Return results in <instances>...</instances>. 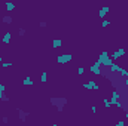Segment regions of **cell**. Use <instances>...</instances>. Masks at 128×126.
<instances>
[{"label": "cell", "instance_id": "20", "mask_svg": "<svg viewBox=\"0 0 128 126\" xmlns=\"http://www.w3.org/2000/svg\"><path fill=\"white\" fill-rule=\"evenodd\" d=\"M103 102H104V107H106L107 110H110V108H112V102H110V99L104 98V99H103Z\"/></svg>", "mask_w": 128, "mask_h": 126}, {"label": "cell", "instance_id": "3", "mask_svg": "<svg viewBox=\"0 0 128 126\" xmlns=\"http://www.w3.org/2000/svg\"><path fill=\"white\" fill-rule=\"evenodd\" d=\"M72 60H73L72 54H61V55L57 57V63L58 64H67V63H70Z\"/></svg>", "mask_w": 128, "mask_h": 126}, {"label": "cell", "instance_id": "30", "mask_svg": "<svg viewBox=\"0 0 128 126\" xmlns=\"http://www.w3.org/2000/svg\"><path fill=\"white\" fill-rule=\"evenodd\" d=\"M0 61H3V57H2V55H0Z\"/></svg>", "mask_w": 128, "mask_h": 126}, {"label": "cell", "instance_id": "8", "mask_svg": "<svg viewBox=\"0 0 128 126\" xmlns=\"http://www.w3.org/2000/svg\"><path fill=\"white\" fill-rule=\"evenodd\" d=\"M127 54V51L124 49V48H119L118 51H115L113 54H112V60H119V58H122V55H125Z\"/></svg>", "mask_w": 128, "mask_h": 126}, {"label": "cell", "instance_id": "6", "mask_svg": "<svg viewBox=\"0 0 128 126\" xmlns=\"http://www.w3.org/2000/svg\"><path fill=\"white\" fill-rule=\"evenodd\" d=\"M90 70H91V73H92V74H96V76H103L101 65L97 63V61H96V64H92V65H91V68H90Z\"/></svg>", "mask_w": 128, "mask_h": 126}, {"label": "cell", "instance_id": "26", "mask_svg": "<svg viewBox=\"0 0 128 126\" xmlns=\"http://www.w3.org/2000/svg\"><path fill=\"white\" fill-rule=\"evenodd\" d=\"M4 91H6V86H4V85H2V83H0V94H3V92H4Z\"/></svg>", "mask_w": 128, "mask_h": 126}, {"label": "cell", "instance_id": "29", "mask_svg": "<svg viewBox=\"0 0 128 126\" xmlns=\"http://www.w3.org/2000/svg\"><path fill=\"white\" fill-rule=\"evenodd\" d=\"M124 83H125V86L128 88V79H125V82H124Z\"/></svg>", "mask_w": 128, "mask_h": 126}, {"label": "cell", "instance_id": "5", "mask_svg": "<svg viewBox=\"0 0 128 126\" xmlns=\"http://www.w3.org/2000/svg\"><path fill=\"white\" fill-rule=\"evenodd\" d=\"M84 88H85V89H88V91H98V89H100V86L97 85L94 80H90V82L84 83Z\"/></svg>", "mask_w": 128, "mask_h": 126}, {"label": "cell", "instance_id": "13", "mask_svg": "<svg viewBox=\"0 0 128 126\" xmlns=\"http://www.w3.org/2000/svg\"><path fill=\"white\" fill-rule=\"evenodd\" d=\"M22 85H24V86H33V85H34V82H33V79L30 77V76H27V77L22 80Z\"/></svg>", "mask_w": 128, "mask_h": 126}, {"label": "cell", "instance_id": "16", "mask_svg": "<svg viewBox=\"0 0 128 126\" xmlns=\"http://www.w3.org/2000/svg\"><path fill=\"white\" fill-rule=\"evenodd\" d=\"M40 82H42V83H46V82H48V73H46V71H42V74H40Z\"/></svg>", "mask_w": 128, "mask_h": 126}, {"label": "cell", "instance_id": "18", "mask_svg": "<svg viewBox=\"0 0 128 126\" xmlns=\"http://www.w3.org/2000/svg\"><path fill=\"white\" fill-rule=\"evenodd\" d=\"M112 25V21H109V19H103L101 21V27L103 28H107V27H110Z\"/></svg>", "mask_w": 128, "mask_h": 126}, {"label": "cell", "instance_id": "7", "mask_svg": "<svg viewBox=\"0 0 128 126\" xmlns=\"http://www.w3.org/2000/svg\"><path fill=\"white\" fill-rule=\"evenodd\" d=\"M119 101H121V94H119L118 91H112V96H110V102H112V105H116Z\"/></svg>", "mask_w": 128, "mask_h": 126}, {"label": "cell", "instance_id": "23", "mask_svg": "<svg viewBox=\"0 0 128 126\" xmlns=\"http://www.w3.org/2000/svg\"><path fill=\"white\" fill-rule=\"evenodd\" d=\"M78 74H79V76H84V74H85V68H84V67H79V68H78Z\"/></svg>", "mask_w": 128, "mask_h": 126}, {"label": "cell", "instance_id": "14", "mask_svg": "<svg viewBox=\"0 0 128 126\" xmlns=\"http://www.w3.org/2000/svg\"><path fill=\"white\" fill-rule=\"evenodd\" d=\"M107 68H109V70H110V71H112V73H113V71H115V73H118V71H119V68H121V67H119V65H118V64L112 63V65H110V67H107Z\"/></svg>", "mask_w": 128, "mask_h": 126}, {"label": "cell", "instance_id": "22", "mask_svg": "<svg viewBox=\"0 0 128 126\" xmlns=\"http://www.w3.org/2000/svg\"><path fill=\"white\" fill-rule=\"evenodd\" d=\"M14 63H4V61H2V67L3 68H9V67H12Z\"/></svg>", "mask_w": 128, "mask_h": 126}, {"label": "cell", "instance_id": "12", "mask_svg": "<svg viewBox=\"0 0 128 126\" xmlns=\"http://www.w3.org/2000/svg\"><path fill=\"white\" fill-rule=\"evenodd\" d=\"M61 46H63V40H61V39H54V40H52V48H54V49L61 48Z\"/></svg>", "mask_w": 128, "mask_h": 126}, {"label": "cell", "instance_id": "2", "mask_svg": "<svg viewBox=\"0 0 128 126\" xmlns=\"http://www.w3.org/2000/svg\"><path fill=\"white\" fill-rule=\"evenodd\" d=\"M97 63L100 64V65H103V67H110L112 63H113V60H110V57H109V52H107V51H103V52L100 54V57H98Z\"/></svg>", "mask_w": 128, "mask_h": 126}, {"label": "cell", "instance_id": "9", "mask_svg": "<svg viewBox=\"0 0 128 126\" xmlns=\"http://www.w3.org/2000/svg\"><path fill=\"white\" fill-rule=\"evenodd\" d=\"M110 12V7L109 6H103L101 9H100V12H98V16H100V19H104L106 18V15Z\"/></svg>", "mask_w": 128, "mask_h": 126}, {"label": "cell", "instance_id": "27", "mask_svg": "<svg viewBox=\"0 0 128 126\" xmlns=\"http://www.w3.org/2000/svg\"><path fill=\"white\" fill-rule=\"evenodd\" d=\"M91 111H92L94 114H97V107H96V105H92V107H91Z\"/></svg>", "mask_w": 128, "mask_h": 126}, {"label": "cell", "instance_id": "15", "mask_svg": "<svg viewBox=\"0 0 128 126\" xmlns=\"http://www.w3.org/2000/svg\"><path fill=\"white\" fill-rule=\"evenodd\" d=\"M3 24H12L14 22V18L12 16H9V15H6V16H3Z\"/></svg>", "mask_w": 128, "mask_h": 126}, {"label": "cell", "instance_id": "11", "mask_svg": "<svg viewBox=\"0 0 128 126\" xmlns=\"http://www.w3.org/2000/svg\"><path fill=\"white\" fill-rule=\"evenodd\" d=\"M4 9L9 10V12H12V10L16 9V4H15L14 1H6V3H4Z\"/></svg>", "mask_w": 128, "mask_h": 126}, {"label": "cell", "instance_id": "1", "mask_svg": "<svg viewBox=\"0 0 128 126\" xmlns=\"http://www.w3.org/2000/svg\"><path fill=\"white\" fill-rule=\"evenodd\" d=\"M51 104L57 108L58 113H63L64 107L67 104V98H64V96H52L51 98Z\"/></svg>", "mask_w": 128, "mask_h": 126}, {"label": "cell", "instance_id": "24", "mask_svg": "<svg viewBox=\"0 0 128 126\" xmlns=\"http://www.w3.org/2000/svg\"><path fill=\"white\" fill-rule=\"evenodd\" d=\"M39 25H40L42 28H46V27H48V22H46V21H40V22H39Z\"/></svg>", "mask_w": 128, "mask_h": 126}, {"label": "cell", "instance_id": "10", "mask_svg": "<svg viewBox=\"0 0 128 126\" xmlns=\"http://www.w3.org/2000/svg\"><path fill=\"white\" fill-rule=\"evenodd\" d=\"M2 42H3L4 45H9V43L12 42V33H10V31H6V33H4V36L2 37Z\"/></svg>", "mask_w": 128, "mask_h": 126}, {"label": "cell", "instance_id": "17", "mask_svg": "<svg viewBox=\"0 0 128 126\" xmlns=\"http://www.w3.org/2000/svg\"><path fill=\"white\" fill-rule=\"evenodd\" d=\"M118 73H119V74H121V76H122L124 79H128V71H127V70H125V68H122V67H121Z\"/></svg>", "mask_w": 128, "mask_h": 126}, {"label": "cell", "instance_id": "21", "mask_svg": "<svg viewBox=\"0 0 128 126\" xmlns=\"http://www.w3.org/2000/svg\"><path fill=\"white\" fill-rule=\"evenodd\" d=\"M18 34H20L21 37H22V36H26V34H27V31H26V28H22V27H20V28H18Z\"/></svg>", "mask_w": 128, "mask_h": 126}, {"label": "cell", "instance_id": "19", "mask_svg": "<svg viewBox=\"0 0 128 126\" xmlns=\"http://www.w3.org/2000/svg\"><path fill=\"white\" fill-rule=\"evenodd\" d=\"M0 99H2V102H9V101H10V98L4 94V92H3V94H0Z\"/></svg>", "mask_w": 128, "mask_h": 126}, {"label": "cell", "instance_id": "28", "mask_svg": "<svg viewBox=\"0 0 128 126\" xmlns=\"http://www.w3.org/2000/svg\"><path fill=\"white\" fill-rule=\"evenodd\" d=\"M2 120H3V122H4V123H8V122H9V119H8V116H4V117H3V119H2Z\"/></svg>", "mask_w": 128, "mask_h": 126}, {"label": "cell", "instance_id": "4", "mask_svg": "<svg viewBox=\"0 0 128 126\" xmlns=\"http://www.w3.org/2000/svg\"><path fill=\"white\" fill-rule=\"evenodd\" d=\"M16 113H18V119L21 120V122H26L27 119H28V116H30V113L28 111H26V110H22V108H16Z\"/></svg>", "mask_w": 128, "mask_h": 126}, {"label": "cell", "instance_id": "25", "mask_svg": "<svg viewBox=\"0 0 128 126\" xmlns=\"http://www.w3.org/2000/svg\"><path fill=\"white\" fill-rule=\"evenodd\" d=\"M116 125H118V126H125L127 123H125L124 120H118V122H116Z\"/></svg>", "mask_w": 128, "mask_h": 126}]
</instances>
